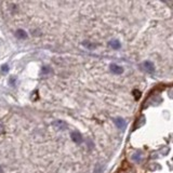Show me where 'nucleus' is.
<instances>
[{
    "label": "nucleus",
    "mask_w": 173,
    "mask_h": 173,
    "mask_svg": "<svg viewBox=\"0 0 173 173\" xmlns=\"http://www.w3.org/2000/svg\"><path fill=\"white\" fill-rule=\"evenodd\" d=\"M8 70H9V66H8L7 64H5L2 67H1V71H2V74H7Z\"/></svg>",
    "instance_id": "6e6552de"
},
{
    "label": "nucleus",
    "mask_w": 173,
    "mask_h": 173,
    "mask_svg": "<svg viewBox=\"0 0 173 173\" xmlns=\"http://www.w3.org/2000/svg\"><path fill=\"white\" fill-rule=\"evenodd\" d=\"M116 124L119 127V128L122 129L123 127H124V124H126V122L123 121V119H120V118H119V119H117V120H116Z\"/></svg>",
    "instance_id": "423d86ee"
},
{
    "label": "nucleus",
    "mask_w": 173,
    "mask_h": 173,
    "mask_svg": "<svg viewBox=\"0 0 173 173\" xmlns=\"http://www.w3.org/2000/svg\"><path fill=\"white\" fill-rule=\"evenodd\" d=\"M110 70H112L113 73H115V74H121L123 71L122 68H121L120 66H118V65H115V64L110 65Z\"/></svg>",
    "instance_id": "7ed1b4c3"
},
{
    "label": "nucleus",
    "mask_w": 173,
    "mask_h": 173,
    "mask_svg": "<svg viewBox=\"0 0 173 173\" xmlns=\"http://www.w3.org/2000/svg\"><path fill=\"white\" fill-rule=\"evenodd\" d=\"M70 136H71V139H73L74 142H76V143L82 142V135H81L78 131H74V132H71Z\"/></svg>",
    "instance_id": "f257e3e1"
},
{
    "label": "nucleus",
    "mask_w": 173,
    "mask_h": 173,
    "mask_svg": "<svg viewBox=\"0 0 173 173\" xmlns=\"http://www.w3.org/2000/svg\"><path fill=\"white\" fill-rule=\"evenodd\" d=\"M83 45L87 47V48H89V49H94L95 48V45H91V42H83Z\"/></svg>",
    "instance_id": "1a4fd4ad"
},
{
    "label": "nucleus",
    "mask_w": 173,
    "mask_h": 173,
    "mask_svg": "<svg viewBox=\"0 0 173 173\" xmlns=\"http://www.w3.org/2000/svg\"><path fill=\"white\" fill-rule=\"evenodd\" d=\"M54 126L57 127V129H59V130H63V129H65L67 127L66 123H64L63 121H61V120H57L56 122L54 123Z\"/></svg>",
    "instance_id": "20e7f679"
},
{
    "label": "nucleus",
    "mask_w": 173,
    "mask_h": 173,
    "mask_svg": "<svg viewBox=\"0 0 173 173\" xmlns=\"http://www.w3.org/2000/svg\"><path fill=\"white\" fill-rule=\"evenodd\" d=\"M144 67L146 68V70L148 71H153L154 70V66H153L152 63H150V62H145L144 63Z\"/></svg>",
    "instance_id": "39448f33"
},
{
    "label": "nucleus",
    "mask_w": 173,
    "mask_h": 173,
    "mask_svg": "<svg viewBox=\"0 0 173 173\" xmlns=\"http://www.w3.org/2000/svg\"><path fill=\"white\" fill-rule=\"evenodd\" d=\"M109 45H110V47L112 48H114V49H118V48H120V45H119L118 41H112Z\"/></svg>",
    "instance_id": "0eeeda50"
},
{
    "label": "nucleus",
    "mask_w": 173,
    "mask_h": 173,
    "mask_svg": "<svg viewBox=\"0 0 173 173\" xmlns=\"http://www.w3.org/2000/svg\"><path fill=\"white\" fill-rule=\"evenodd\" d=\"M16 37L20 39H26L27 38V33L23 29H17L16 31Z\"/></svg>",
    "instance_id": "f03ea898"
}]
</instances>
